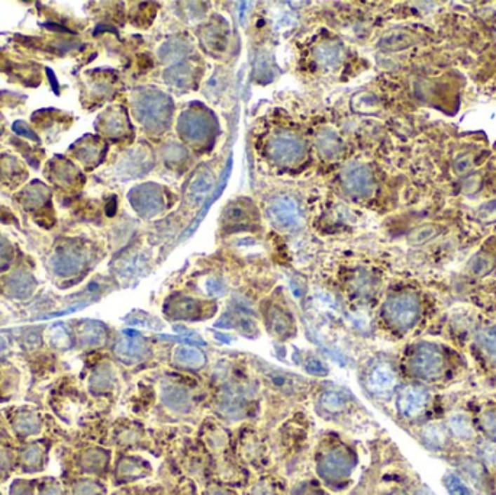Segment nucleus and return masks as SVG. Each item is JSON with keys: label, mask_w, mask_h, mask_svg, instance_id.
<instances>
[{"label": "nucleus", "mask_w": 496, "mask_h": 495, "mask_svg": "<svg viewBox=\"0 0 496 495\" xmlns=\"http://www.w3.org/2000/svg\"><path fill=\"white\" fill-rule=\"evenodd\" d=\"M409 369L421 379H438L445 369V357L434 344L424 343L409 357Z\"/></svg>", "instance_id": "obj_1"}, {"label": "nucleus", "mask_w": 496, "mask_h": 495, "mask_svg": "<svg viewBox=\"0 0 496 495\" xmlns=\"http://www.w3.org/2000/svg\"><path fill=\"white\" fill-rule=\"evenodd\" d=\"M384 317L399 330H409L414 327L420 317V303L417 296L402 293L391 298L384 305Z\"/></svg>", "instance_id": "obj_2"}, {"label": "nucleus", "mask_w": 496, "mask_h": 495, "mask_svg": "<svg viewBox=\"0 0 496 495\" xmlns=\"http://www.w3.org/2000/svg\"><path fill=\"white\" fill-rule=\"evenodd\" d=\"M269 217L280 228H295L302 223L304 213L299 204L289 197L274 198L269 205Z\"/></svg>", "instance_id": "obj_3"}, {"label": "nucleus", "mask_w": 496, "mask_h": 495, "mask_svg": "<svg viewBox=\"0 0 496 495\" xmlns=\"http://www.w3.org/2000/svg\"><path fill=\"white\" fill-rule=\"evenodd\" d=\"M428 405V392L421 386H406L398 397V410L405 418L421 416Z\"/></svg>", "instance_id": "obj_4"}, {"label": "nucleus", "mask_w": 496, "mask_h": 495, "mask_svg": "<svg viewBox=\"0 0 496 495\" xmlns=\"http://www.w3.org/2000/svg\"><path fill=\"white\" fill-rule=\"evenodd\" d=\"M272 156L282 163H293L304 154V144L293 134H279L270 144Z\"/></svg>", "instance_id": "obj_5"}, {"label": "nucleus", "mask_w": 496, "mask_h": 495, "mask_svg": "<svg viewBox=\"0 0 496 495\" xmlns=\"http://www.w3.org/2000/svg\"><path fill=\"white\" fill-rule=\"evenodd\" d=\"M396 385V375L389 364H376L368 376V388L375 395L391 394Z\"/></svg>", "instance_id": "obj_6"}, {"label": "nucleus", "mask_w": 496, "mask_h": 495, "mask_svg": "<svg viewBox=\"0 0 496 495\" xmlns=\"http://www.w3.org/2000/svg\"><path fill=\"white\" fill-rule=\"evenodd\" d=\"M344 185H346L347 190L353 195H366L372 190L373 180L370 171L363 167L357 166L350 170H347L346 176H344Z\"/></svg>", "instance_id": "obj_7"}, {"label": "nucleus", "mask_w": 496, "mask_h": 495, "mask_svg": "<svg viewBox=\"0 0 496 495\" xmlns=\"http://www.w3.org/2000/svg\"><path fill=\"white\" fill-rule=\"evenodd\" d=\"M147 352L145 344L138 338H122L115 348L116 357L126 364H133L144 359Z\"/></svg>", "instance_id": "obj_8"}, {"label": "nucleus", "mask_w": 496, "mask_h": 495, "mask_svg": "<svg viewBox=\"0 0 496 495\" xmlns=\"http://www.w3.org/2000/svg\"><path fill=\"white\" fill-rule=\"evenodd\" d=\"M422 442L428 449L440 451L448 443V432L438 424H429L422 430Z\"/></svg>", "instance_id": "obj_9"}, {"label": "nucleus", "mask_w": 496, "mask_h": 495, "mask_svg": "<svg viewBox=\"0 0 496 495\" xmlns=\"http://www.w3.org/2000/svg\"><path fill=\"white\" fill-rule=\"evenodd\" d=\"M212 183H213V176L210 171H202V173H199L192 180L189 186V192H187L189 201H192L193 204H199L201 201H203V198L208 195V192L212 187Z\"/></svg>", "instance_id": "obj_10"}, {"label": "nucleus", "mask_w": 496, "mask_h": 495, "mask_svg": "<svg viewBox=\"0 0 496 495\" xmlns=\"http://www.w3.org/2000/svg\"><path fill=\"white\" fill-rule=\"evenodd\" d=\"M173 359L176 363L182 366H187V368H198L203 362L205 356L201 350L190 348V346H180L175 350Z\"/></svg>", "instance_id": "obj_11"}, {"label": "nucleus", "mask_w": 496, "mask_h": 495, "mask_svg": "<svg viewBox=\"0 0 496 495\" xmlns=\"http://www.w3.org/2000/svg\"><path fill=\"white\" fill-rule=\"evenodd\" d=\"M448 428H450V433L453 436H456L457 439H462V440L471 439L473 433H474L470 420L462 414H456V416L450 417Z\"/></svg>", "instance_id": "obj_12"}, {"label": "nucleus", "mask_w": 496, "mask_h": 495, "mask_svg": "<svg viewBox=\"0 0 496 495\" xmlns=\"http://www.w3.org/2000/svg\"><path fill=\"white\" fill-rule=\"evenodd\" d=\"M443 484L450 495H474L466 481L455 472H447L443 478Z\"/></svg>", "instance_id": "obj_13"}, {"label": "nucleus", "mask_w": 496, "mask_h": 495, "mask_svg": "<svg viewBox=\"0 0 496 495\" xmlns=\"http://www.w3.org/2000/svg\"><path fill=\"white\" fill-rule=\"evenodd\" d=\"M315 57L316 61H319L323 67H335L341 61V51L337 46L323 44L319 48H316Z\"/></svg>", "instance_id": "obj_14"}, {"label": "nucleus", "mask_w": 496, "mask_h": 495, "mask_svg": "<svg viewBox=\"0 0 496 495\" xmlns=\"http://www.w3.org/2000/svg\"><path fill=\"white\" fill-rule=\"evenodd\" d=\"M479 343L483 352L496 362V327L486 329L479 334Z\"/></svg>", "instance_id": "obj_15"}, {"label": "nucleus", "mask_w": 496, "mask_h": 495, "mask_svg": "<svg viewBox=\"0 0 496 495\" xmlns=\"http://www.w3.org/2000/svg\"><path fill=\"white\" fill-rule=\"evenodd\" d=\"M319 148L322 150V153H326L327 156H334L341 150V143L338 141V138L335 136L327 134L321 138Z\"/></svg>", "instance_id": "obj_16"}, {"label": "nucleus", "mask_w": 496, "mask_h": 495, "mask_svg": "<svg viewBox=\"0 0 496 495\" xmlns=\"http://www.w3.org/2000/svg\"><path fill=\"white\" fill-rule=\"evenodd\" d=\"M346 404V400L342 398V395L337 392H327L322 397V405L330 411H340L341 408Z\"/></svg>", "instance_id": "obj_17"}, {"label": "nucleus", "mask_w": 496, "mask_h": 495, "mask_svg": "<svg viewBox=\"0 0 496 495\" xmlns=\"http://www.w3.org/2000/svg\"><path fill=\"white\" fill-rule=\"evenodd\" d=\"M482 427L485 435H488L489 439L496 442V411H489L485 414L482 418Z\"/></svg>", "instance_id": "obj_18"}, {"label": "nucleus", "mask_w": 496, "mask_h": 495, "mask_svg": "<svg viewBox=\"0 0 496 495\" xmlns=\"http://www.w3.org/2000/svg\"><path fill=\"white\" fill-rule=\"evenodd\" d=\"M305 369L307 372H309L311 375H326L327 374V368L323 366L319 360H309L307 364H305Z\"/></svg>", "instance_id": "obj_19"}, {"label": "nucleus", "mask_w": 496, "mask_h": 495, "mask_svg": "<svg viewBox=\"0 0 496 495\" xmlns=\"http://www.w3.org/2000/svg\"><path fill=\"white\" fill-rule=\"evenodd\" d=\"M13 131L16 133V134H19V136H24V137H27V138H31V140H35V141H39V138L31 131V130H28V128L25 126V124L24 122H15L13 124Z\"/></svg>", "instance_id": "obj_20"}, {"label": "nucleus", "mask_w": 496, "mask_h": 495, "mask_svg": "<svg viewBox=\"0 0 496 495\" xmlns=\"http://www.w3.org/2000/svg\"><path fill=\"white\" fill-rule=\"evenodd\" d=\"M206 289L210 295H220L224 291L222 282H220L218 279H209L206 282Z\"/></svg>", "instance_id": "obj_21"}, {"label": "nucleus", "mask_w": 496, "mask_h": 495, "mask_svg": "<svg viewBox=\"0 0 496 495\" xmlns=\"http://www.w3.org/2000/svg\"><path fill=\"white\" fill-rule=\"evenodd\" d=\"M47 74H48V79H50V81H51L53 92H54L55 95H58V93H60V86H58V81H57V77H55L54 72H53L51 69H47Z\"/></svg>", "instance_id": "obj_22"}, {"label": "nucleus", "mask_w": 496, "mask_h": 495, "mask_svg": "<svg viewBox=\"0 0 496 495\" xmlns=\"http://www.w3.org/2000/svg\"><path fill=\"white\" fill-rule=\"evenodd\" d=\"M47 29H51L54 32H72L70 29H67L66 27H61V25H55V24H46L44 25Z\"/></svg>", "instance_id": "obj_23"}, {"label": "nucleus", "mask_w": 496, "mask_h": 495, "mask_svg": "<svg viewBox=\"0 0 496 495\" xmlns=\"http://www.w3.org/2000/svg\"><path fill=\"white\" fill-rule=\"evenodd\" d=\"M414 495H434V494H433V491H431L429 488H427L425 485H421V487H418L415 489Z\"/></svg>", "instance_id": "obj_24"}]
</instances>
